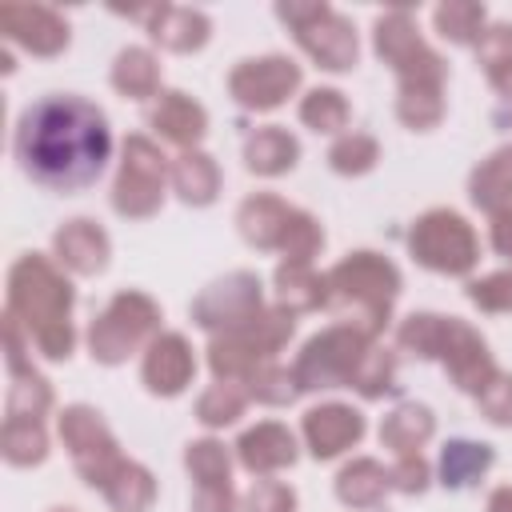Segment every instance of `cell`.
<instances>
[{
  "instance_id": "603a6c76",
  "label": "cell",
  "mask_w": 512,
  "mask_h": 512,
  "mask_svg": "<svg viewBox=\"0 0 512 512\" xmlns=\"http://www.w3.org/2000/svg\"><path fill=\"white\" fill-rule=\"evenodd\" d=\"M296 160H300V140L280 124H264L244 140V164L256 176H284L288 168H296Z\"/></svg>"
},
{
  "instance_id": "74e56055",
  "label": "cell",
  "mask_w": 512,
  "mask_h": 512,
  "mask_svg": "<svg viewBox=\"0 0 512 512\" xmlns=\"http://www.w3.org/2000/svg\"><path fill=\"white\" fill-rule=\"evenodd\" d=\"M376 160H380V144H376L368 132H344V136L328 148V164H332V172H340V176H364V172L376 168Z\"/></svg>"
},
{
  "instance_id": "3957f363",
  "label": "cell",
  "mask_w": 512,
  "mask_h": 512,
  "mask_svg": "<svg viewBox=\"0 0 512 512\" xmlns=\"http://www.w3.org/2000/svg\"><path fill=\"white\" fill-rule=\"evenodd\" d=\"M400 348L416 352L420 360H440L452 376V384L460 392L480 396V388L496 376V364L488 356V344L480 340V332H472L464 320L456 316H436V312H412L400 332H396Z\"/></svg>"
},
{
  "instance_id": "4fadbf2b",
  "label": "cell",
  "mask_w": 512,
  "mask_h": 512,
  "mask_svg": "<svg viewBox=\"0 0 512 512\" xmlns=\"http://www.w3.org/2000/svg\"><path fill=\"white\" fill-rule=\"evenodd\" d=\"M60 440L72 452L76 472L92 488H104L108 476L124 464V456L116 452V436L108 432V424L100 420V412L88 408V404H72V408L60 412Z\"/></svg>"
},
{
  "instance_id": "bcb514c9",
  "label": "cell",
  "mask_w": 512,
  "mask_h": 512,
  "mask_svg": "<svg viewBox=\"0 0 512 512\" xmlns=\"http://www.w3.org/2000/svg\"><path fill=\"white\" fill-rule=\"evenodd\" d=\"M388 484L392 492H404V496H420L428 488V464L420 452H404L392 468H388Z\"/></svg>"
},
{
  "instance_id": "8d00e7d4",
  "label": "cell",
  "mask_w": 512,
  "mask_h": 512,
  "mask_svg": "<svg viewBox=\"0 0 512 512\" xmlns=\"http://www.w3.org/2000/svg\"><path fill=\"white\" fill-rule=\"evenodd\" d=\"M396 116L412 132H428L444 120V92L440 88H400L396 96Z\"/></svg>"
},
{
  "instance_id": "d6a6232c",
  "label": "cell",
  "mask_w": 512,
  "mask_h": 512,
  "mask_svg": "<svg viewBox=\"0 0 512 512\" xmlns=\"http://www.w3.org/2000/svg\"><path fill=\"white\" fill-rule=\"evenodd\" d=\"M248 408V392L244 384H232V380H216L212 388L200 392L196 400V420L208 424V428H224V424H236Z\"/></svg>"
},
{
  "instance_id": "ee69618b",
  "label": "cell",
  "mask_w": 512,
  "mask_h": 512,
  "mask_svg": "<svg viewBox=\"0 0 512 512\" xmlns=\"http://www.w3.org/2000/svg\"><path fill=\"white\" fill-rule=\"evenodd\" d=\"M476 404H480V412H484L492 424L512 428V376H508V372H496V376L480 388Z\"/></svg>"
},
{
  "instance_id": "7a4b0ae2",
  "label": "cell",
  "mask_w": 512,
  "mask_h": 512,
  "mask_svg": "<svg viewBox=\"0 0 512 512\" xmlns=\"http://www.w3.org/2000/svg\"><path fill=\"white\" fill-rule=\"evenodd\" d=\"M72 304V284L48 256L28 252L8 268V312L28 328V344H36L48 360H68L76 348Z\"/></svg>"
},
{
  "instance_id": "83f0119b",
  "label": "cell",
  "mask_w": 512,
  "mask_h": 512,
  "mask_svg": "<svg viewBox=\"0 0 512 512\" xmlns=\"http://www.w3.org/2000/svg\"><path fill=\"white\" fill-rule=\"evenodd\" d=\"M432 432H436V420L424 404H396L380 424V444L404 456V452H420V444H428Z\"/></svg>"
},
{
  "instance_id": "7c38bea8",
  "label": "cell",
  "mask_w": 512,
  "mask_h": 512,
  "mask_svg": "<svg viewBox=\"0 0 512 512\" xmlns=\"http://www.w3.org/2000/svg\"><path fill=\"white\" fill-rule=\"evenodd\" d=\"M164 180H168V160L148 136H128L124 140V160L112 184V208L128 220H144L164 204Z\"/></svg>"
},
{
  "instance_id": "1f68e13d",
  "label": "cell",
  "mask_w": 512,
  "mask_h": 512,
  "mask_svg": "<svg viewBox=\"0 0 512 512\" xmlns=\"http://www.w3.org/2000/svg\"><path fill=\"white\" fill-rule=\"evenodd\" d=\"M476 56L484 64L488 84L512 104V24H488L476 44Z\"/></svg>"
},
{
  "instance_id": "9c48e42d",
  "label": "cell",
  "mask_w": 512,
  "mask_h": 512,
  "mask_svg": "<svg viewBox=\"0 0 512 512\" xmlns=\"http://www.w3.org/2000/svg\"><path fill=\"white\" fill-rule=\"evenodd\" d=\"M376 40V56L400 76V88H440L444 92V60L424 44V36L416 32V20L408 8H392L384 16H376L372 28Z\"/></svg>"
},
{
  "instance_id": "ac0fdd59",
  "label": "cell",
  "mask_w": 512,
  "mask_h": 512,
  "mask_svg": "<svg viewBox=\"0 0 512 512\" xmlns=\"http://www.w3.org/2000/svg\"><path fill=\"white\" fill-rule=\"evenodd\" d=\"M364 436V416L352 404H320L304 412V440L316 460H332L360 444Z\"/></svg>"
},
{
  "instance_id": "52a82bcc",
  "label": "cell",
  "mask_w": 512,
  "mask_h": 512,
  "mask_svg": "<svg viewBox=\"0 0 512 512\" xmlns=\"http://www.w3.org/2000/svg\"><path fill=\"white\" fill-rule=\"evenodd\" d=\"M376 336H368L364 328L356 324H332L324 332H316L304 352L296 356L292 364V376H296V388L300 392H320V388H348L360 360L368 356Z\"/></svg>"
},
{
  "instance_id": "f546056e",
  "label": "cell",
  "mask_w": 512,
  "mask_h": 512,
  "mask_svg": "<svg viewBox=\"0 0 512 512\" xmlns=\"http://www.w3.org/2000/svg\"><path fill=\"white\" fill-rule=\"evenodd\" d=\"M112 88L132 100H148L160 88V64L148 48H124L112 64Z\"/></svg>"
},
{
  "instance_id": "484cf974",
  "label": "cell",
  "mask_w": 512,
  "mask_h": 512,
  "mask_svg": "<svg viewBox=\"0 0 512 512\" xmlns=\"http://www.w3.org/2000/svg\"><path fill=\"white\" fill-rule=\"evenodd\" d=\"M388 492H392L388 468H384L380 460H372V456H360V460L344 464L340 476H336V496H340L348 508H376Z\"/></svg>"
},
{
  "instance_id": "ba28073f",
  "label": "cell",
  "mask_w": 512,
  "mask_h": 512,
  "mask_svg": "<svg viewBox=\"0 0 512 512\" xmlns=\"http://www.w3.org/2000/svg\"><path fill=\"white\" fill-rule=\"evenodd\" d=\"M160 328V308L144 292H120L108 300V308L88 328L92 360L100 364H124L132 352L148 348Z\"/></svg>"
},
{
  "instance_id": "836d02e7",
  "label": "cell",
  "mask_w": 512,
  "mask_h": 512,
  "mask_svg": "<svg viewBox=\"0 0 512 512\" xmlns=\"http://www.w3.org/2000/svg\"><path fill=\"white\" fill-rule=\"evenodd\" d=\"M0 452H4V460H8V464H16V468L40 464V460L48 456L44 424H40V420H4Z\"/></svg>"
},
{
  "instance_id": "ab89813d",
  "label": "cell",
  "mask_w": 512,
  "mask_h": 512,
  "mask_svg": "<svg viewBox=\"0 0 512 512\" xmlns=\"http://www.w3.org/2000/svg\"><path fill=\"white\" fill-rule=\"evenodd\" d=\"M300 120L312 132H340L348 124V100H344V92H336V88H312L300 100Z\"/></svg>"
},
{
  "instance_id": "6da1fadb",
  "label": "cell",
  "mask_w": 512,
  "mask_h": 512,
  "mask_svg": "<svg viewBox=\"0 0 512 512\" xmlns=\"http://www.w3.org/2000/svg\"><path fill=\"white\" fill-rule=\"evenodd\" d=\"M108 156L112 132L92 100L44 96L20 112L16 160L36 184L52 192H80L100 180Z\"/></svg>"
},
{
  "instance_id": "e0dca14e",
  "label": "cell",
  "mask_w": 512,
  "mask_h": 512,
  "mask_svg": "<svg viewBox=\"0 0 512 512\" xmlns=\"http://www.w3.org/2000/svg\"><path fill=\"white\" fill-rule=\"evenodd\" d=\"M140 376H144L148 392H156V396H180V392L192 384V376H196L192 344H188L180 332H160V336L144 348Z\"/></svg>"
},
{
  "instance_id": "2e32d148",
  "label": "cell",
  "mask_w": 512,
  "mask_h": 512,
  "mask_svg": "<svg viewBox=\"0 0 512 512\" xmlns=\"http://www.w3.org/2000/svg\"><path fill=\"white\" fill-rule=\"evenodd\" d=\"M0 32L32 56H56L68 48V20L44 4H0Z\"/></svg>"
},
{
  "instance_id": "277c9868",
  "label": "cell",
  "mask_w": 512,
  "mask_h": 512,
  "mask_svg": "<svg viewBox=\"0 0 512 512\" xmlns=\"http://www.w3.org/2000/svg\"><path fill=\"white\" fill-rule=\"evenodd\" d=\"M324 280H328V308L352 312L348 324L364 328L368 336H376L388 324L392 300L400 292V272L392 260L376 252H352Z\"/></svg>"
},
{
  "instance_id": "e575fe53",
  "label": "cell",
  "mask_w": 512,
  "mask_h": 512,
  "mask_svg": "<svg viewBox=\"0 0 512 512\" xmlns=\"http://www.w3.org/2000/svg\"><path fill=\"white\" fill-rule=\"evenodd\" d=\"M484 20H488L484 8L472 4V0H448V4H440V8L432 12L436 32H440L444 40H452V44H480Z\"/></svg>"
},
{
  "instance_id": "d590c367",
  "label": "cell",
  "mask_w": 512,
  "mask_h": 512,
  "mask_svg": "<svg viewBox=\"0 0 512 512\" xmlns=\"http://www.w3.org/2000/svg\"><path fill=\"white\" fill-rule=\"evenodd\" d=\"M52 408V388L40 372H24V376H12L8 384V400H4V420H40L44 412Z\"/></svg>"
},
{
  "instance_id": "44dd1931",
  "label": "cell",
  "mask_w": 512,
  "mask_h": 512,
  "mask_svg": "<svg viewBox=\"0 0 512 512\" xmlns=\"http://www.w3.org/2000/svg\"><path fill=\"white\" fill-rule=\"evenodd\" d=\"M236 460L256 472V476H268V472H280L296 460V436L276 424V420H264L256 428H248L240 440H236Z\"/></svg>"
},
{
  "instance_id": "7402d4cb",
  "label": "cell",
  "mask_w": 512,
  "mask_h": 512,
  "mask_svg": "<svg viewBox=\"0 0 512 512\" xmlns=\"http://www.w3.org/2000/svg\"><path fill=\"white\" fill-rule=\"evenodd\" d=\"M148 120L168 144H180L184 152L196 148L204 140V132H208V112L184 92H160V100H156Z\"/></svg>"
},
{
  "instance_id": "9a60e30c",
  "label": "cell",
  "mask_w": 512,
  "mask_h": 512,
  "mask_svg": "<svg viewBox=\"0 0 512 512\" xmlns=\"http://www.w3.org/2000/svg\"><path fill=\"white\" fill-rule=\"evenodd\" d=\"M300 88V64L288 56H260V60H240L228 76V92L240 108L252 112H272L280 108L292 92Z\"/></svg>"
},
{
  "instance_id": "4dcf8cb0",
  "label": "cell",
  "mask_w": 512,
  "mask_h": 512,
  "mask_svg": "<svg viewBox=\"0 0 512 512\" xmlns=\"http://www.w3.org/2000/svg\"><path fill=\"white\" fill-rule=\"evenodd\" d=\"M100 492L108 496V504H112L116 512H144V508L156 500V480H152V472H148L144 464L124 460V464L108 476V484H104Z\"/></svg>"
},
{
  "instance_id": "c3c4849f",
  "label": "cell",
  "mask_w": 512,
  "mask_h": 512,
  "mask_svg": "<svg viewBox=\"0 0 512 512\" xmlns=\"http://www.w3.org/2000/svg\"><path fill=\"white\" fill-rule=\"evenodd\" d=\"M492 248L512 260V204L492 212Z\"/></svg>"
},
{
  "instance_id": "60d3db41",
  "label": "cell",
  "mask_w": 512,
  "mask_h": 512,
  "mask_svg": "<svg viewBox=\"0 0 512 512\" xmlns=\"http://www.w3.org/2000/svg\"><path fill=\"white\" fill-rule=\"evenodd\" d=\"M348 388H356L364 400H376V396H384V392H392L396 388V356L388 352V348H368V356L360 360V368H356V376H352V384Z\"/></svg>"
},
{
  "instance_id": "7bdbcfd3",
  "label": "cell",
  "mask_w": 512,
  "mask_h": 512,
  "mask_svg": "<svg viewBox=\"0 0 512 512\" xmlns=\"http://www.w3.org/2000/svg\"><path fill=\"white\" fill-rule=\"evenodd\" d=\"M468 300L480 312H512V268L504 272H488L480 280L468 284Z\"/></svg>"
},
{
  "instance_id": "b9f144b4",
  "label": "cell",
  "mask_w": 512,
  "mask_h": 512,
  "mask_svg": "<svg viewBox=\"0 0 512 512\" xmlns=\"http://www.w3.org/2000/svg\"><path fill=\"white\" fill-rule=\"evenodd\" d=\"M244 392H248V400H260V404H292L300 388H296V376L272 360L244 380Z\"/></svg>"
},
{
  "instance_id": "8992f818",
  "label": "cell",
  "mask_w": 512,
  "mask_h": 512,
  "mask_svg": "<svg viewBox=\"0 0 512 512\" xmlns=\"http://www.w3.org/2000/svg\"><path fill=\"white\" fill-rule=\"evenodd\" d=\"M296 320L292 312L284 308H264L252 324H244L240 332H224V336H212L208 344V368L216 380H232V384H244L256 368L272 364L276 352L288 344Z\"/></svg>"
},
{
  "instance_id": "f907efd6",
  "label": "cell",
  "mask_w": 512,
  "mask_h": 512,
  "mask_svg": "<svg viewBox=\"0 0 512 512\" xmlns=\"http://www.w3.org/2000/svg\"><path fill=\"white\" fill-rule=\"evenodd\" d=\"M496 120H500V124H512V104H508V108H500V112H496Z\"/></svg>"
},
{
  "instance_id": "7dc6e473",
  "label": "cell",
  "mask_w": 512,
  "mask_h": 512,
  "mask_svg": "<svg viewBox=\"0 0 512 512\" xmlns=\"http://www.w3.org/2000/svg\"><path fill=\"white\" fill-rule=\"evenodd\" d=\"M192 512H236L232 484H204L192 492Z\"/></svg>"
},
{
  "instance_id": "30bf717a",
  "label": "cell",
  "mask_w": 512,
  "mask_h": 512,
  "mask_svg": "<svg viewBox=\"0 0 512 512\" xmlns=\"http://www.w3.org/2000/svg\"><path fill=\"white\" fill-rule=\"evenodd\" d=\"M408 248L416 256V264L444 272V276H464L480 260V244H476L472 224L452 208L424 212L408 232Z\"/></svg>"
},
{
  "instance_id": "816d5d0a",
  "label": "cell",
  "mask_w": 512,
  "mask_h": 512,
  "mask_svg": "<svg viewBox=\"0 0 512 512\" xmlns=\"http://www.w3.org/2000/svg\"><path fill=\"white\" fill-rule=\"evenodd\" d=\"M52 512H76V508H52Z\"/></svg>"
},
{
  "instance_id": "5bb4252c",
  "label": "cell",
  "mask_w": 512,
  "mask_h": 512,
  "mask_svg": "<svg viewBox=\"0 0 512 512\" xmlns=\"http://www.w3.org/2000/svg\"><path fill=\"white\" fill-rule=\"evenodd\" d=\"M264 312V296H260V280L252 272H232L216 284H208L196 300H192V320L212 332H240L244 324H252Z\"/></svg>"
},
{
  "instance_id": "f35d334b",
  "label": "cell",
  "mask_w": 512,
  "mask_h": 512,
  "mask_svg": "<svg viewBox=\"0 0 512 512\" xmlns=\"http://www.w3.org/2000/svg\"><path fill=\"white\" fill-rule=\"evenodd\" d=\"M184 464H188L196 488H204V484H232V480H228V476H232L228 448H224L220 440H212V436H208V440H192L188 452H184Z\"/></svg>"
},
{
  "instance_id": "5b68a950",
  "label": "cell",
  "mask_w": 512,
  "mask_h": 512,
  "mask_svg": "<svg viewBox=\"0 0 512 512\" xmlns=\"http://www.w3.org/2000/svg\"><path fill=\"white\" fill-rule=\"evenodd\" d=\"M236 224H240V236L260 248V252H280L288 264H312V256L324 248V232L320 224L284 204L280 196L272 192H256L248 196L240 208H236Z\"/></svg>"
},
{
  "instance_id": "4316f807",
  "label": "cell",
  "mask_w": 512,
  "mask_h": 512,
  "mask_svg": "<svg viewBox=\"0 0 512 512\" xmlns=\"http://www.w3.org/2000/svg\"><path fill=\"white\" fill-rule=\"evenodd\" d=\"M272 284H276L280 308L292 312V316L328 304V280H324L320 272H312V264H288V260H284V264L276 268Z\"/></svg>"
},
{
  "instance_id": "d4e9b609",
  "label": "cell",
  "mask_w": 512,
  "mask_h": 512,
  "mask_svg": "<svg viewBox=\"0 0 512 512\" xmlns=\"http://www.w3.org/2000/svg\"><path fill=\"white\" fill-rule=\"evenodd\" d=\"M468 196L484 212H500L512 204V144L496 148L488 160L476 164V172L468 180Z\"/></svg>"
},
{
  "instance_id": "f6af8a7d",
  "label": "cell",
  "mask_w": 512,
  "mask_h": 512,
  "mask_svg": "<svg viewBox=\"0 0 512 512\" xmlns=\"http://www.w3.org/2000/svg\"><path fill=\"white\" fill-rule=\"evenodd\" d=\"M244 512H296V492L284 480H256L244 496Z\"/></svg>"
},
{
  "instance_id": "ffe728a7",
  "label": "cell",
  "mask_w": 512,
  "mask_h": 512,
  "mask_svg": "<svg viewBox=\"0 0 512 512\" xmlns=\"http://www.w3.org/2000/svg\"><path fill=\"white\" fill-rule=\"evenodd\" d=\"M144 20H148V36L168 52H196L208 44V32H212L204 12L180 8V4H152Z\"/></svg>"
},
{
  "instance_id": "d6986e66",
  "label": "cell",
  "mask_w": 512,
  "mask_h": 512,
  "mask_svg": "<svg viewBox=\"0 0 512 512\" xmlns=\"http://www.w3.org/2000/svg\"><path fill=\"white\" fill-rule=\"evenodd\" d=\"M108 248H112V244H108V232H104L96 220H84V216L68 220V224L52 236L56 260H60L68 272H76V276H96V272H104Z\"/></svg>"
},
{
  "instance_id": "681fc988",
  "label": "cell",
  "mask_w": 512,
  "mask_h": 512,
  "mask_svg": "<svg viewBox=\"0 0 512 512\" xmlns=\"http://www.w3.org/2000/svg\"><path fill=\"white\" fill-rule=\"evenodd\" d=\"M488 512H512V488H508V484L488 496Z\"/></svg>"
},
{
  "instance_id": "f1b7e54d",
  "label": "cell",
  "mask_w": 512,
  "mask_h": 512,
  "mask_svg": "<svg viewBox=\"0 0 512 512\" xmlns=\"http://www.w3.org/2000/svg\"><path fill=\"white\" fill-rule=\"evenodd\" d=\"M496 452L476 440H448L440 448V484L444 488H468L492 468Z\"/></svg>"
},
{
  "instance_id": "8fae6325",
  "label": "cell",
  "mask_w": 512,
  "mask_h": 512,
  "mask_svg": "<svg viewBox=\"0 0 512 512\" xmlns=\"http://www.w3.org/2000/svg\"><path fill=\"white\" fill-rule=\"evenodd\" d=\"M276 16L292 28L296 44L328 72H344L356 64L360 56V44H356V32L352 24L328 8V4H276Z\"/></svg>"
},
{
  "instance_id": "cb8c5ba5",
  "label": "cell",
  "mask_w": 512,
  "mask_h": 512,
  "mask_svg": "<svg viewBox=\"0 0 512 512\" xmlns=\"http://www.w3.org/2000/svg\"><path fill=\"white\" fill-rule=\"evenodd\" d=\"M172 188L180 192L184 204H196V208L212 204L216 192H220V168H216V160L208 152H200V148L180 152L172 160Z\"/></svg>"
}]
</instances>
